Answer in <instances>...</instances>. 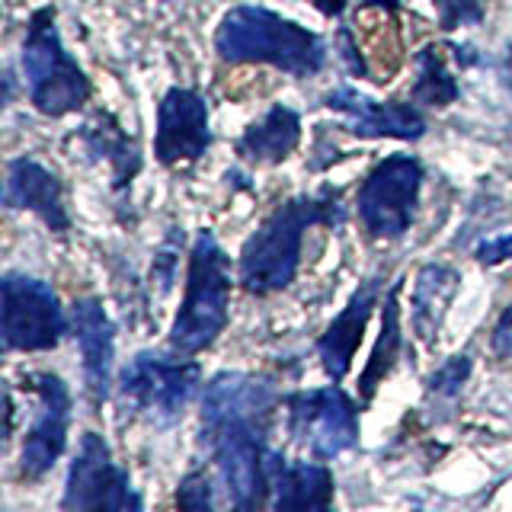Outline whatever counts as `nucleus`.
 <instances>
[{
  "label": "nucleus",
  "instance_id": "10",
  "mask_svg": "<svg viewBox=\"0 0 512 512\" xmlns=\"http://www.w3.org/2000/svg\"><path fill=\"white\" fill-rule=\"evenodd\" d=\"M61 506L64 509H141V500L132 490L128 471L112 464L109 445L96 432H84V439H80Z\"/></svg>",
  "mask_w": 512,
  "mask_h": 512
},
{
  "label": "nucleus",
  "instance_id": "8",
  "mask_svg": "<svg viewBox=\"0 0 512 512\" xmlns=\"http://www.w3.org/2000/svg\"><path fill=\"white\" fill-rule=\"evenodd\" d=\"M0 317H4V346L23 352L55 349L68 327L52 285L16 272L0 282Z\"/></svg>",
  "mask_w": 512,
  "mask_h": 512
},
{
  "label": "nucleus",
  "instance_id": "28",
  "mask_svg": "<svg viewBox=\"0 0 512 512\" xmlns=\"http://www.w3.org/2000/svg\"><path fill=\"white\" fill-rule=\"evenodd\" d=\"M314 7L327 16H340L346 10V0H314Z\"/></svg>",
  "mask_w": 512,
  "mask_h": 512
},
{
  "label": "nucleus",
  "instance_id": "25",
  "mask_svg": "<svg viewBox=\"0 0 512 512\" xmlns=\"http://www.w3.org/2000/svg\"><path fill=\"white\" fill-rule=\"evenodd\" d=\"M176 503L183 509H212V484H208V477L202 471H192L183 477L180 490H176Z\"/></svg>",
  "mask_w": 512,
  "mask_h": 512
},
{
  "label": "nucleus",
  "instance_id": "19",
  "mask_svg": "<svg viewBox=\"0 0 512 512\" xmlns=\"http://www.w3.org/2000/svg\"><path fill=\"white\" fill-rule=\"evenodd\" d=\"M458 292V272L448 266H426L413 288V330L423 343H436L442 317Z\"/></svg>",
  "mask_w": 512,
  "mask_h": 512
},
{
  "label": "nucleus",
  "instance_id": "22",
  "mask_svg": "<svg viewBox=\"0 0 512 512\" xmlns=\"http://www.w3.org/2000/svg\"><path fill=\"white\" fill-rule=\"evenodd\" d=\"M84 138L93 154H103L112 160L119 186L132 183V176L138 170V154H135V144L125 138V132L116 122L109 116H100V125H84Z\"/></svg>",
  "mask_w": 512,
  "mask_h": 512
},
{
  "label": "nucleus",
  "instance_id": "4",
  "mask_svg": "<svg viewBox=\"0 0 512 512\" xmlns=\"http://www.w3.org/2000/svg\"><path fill=\"white\" fill-rule=\"evenodd\" d=\"M231 304V263L212 231L196 237L189 253V279L186 298L170 327V349L180 356H196L208 349L228 324Z\"/></svg>",
  "mask_w": 512,
  "mask_h": 512
},
{
  "label": "nucleus",
  "instance_id": "14",
  "mask_svg": "<svg viewBox=\"0 0 512 512\" xmlns=\"http://www.w3.org/2000/svg\"><path fill=\"white\" fill-rule=\"evenodd\" d=\"M378 292H381V279L378 276L362 282V288H356V295L349 298V304L340 314H336V320L327 327V333L317 340L320 362H324V372L333 381H343L352 359H356V349L362 343V333H365L368 317H372Z\"/></svg>",
  "mask_w": 512,
  "mask_h": 512
},
{
  "label": "nucleus",
  "instance_id": "26",
  "mask_svg": "<svg viewBox=\"0 0 512 512\" xmlns=\"http://www.w3.org/2000/svg\"><path fill=\"white\" fill-rule=\"evenodd\" d=\"M477 260L484 266H496V263H512V234L496 237V240H484L477 247Z\"/></svg>",
  "mask_w": 512,
  "mask_h": 512
},
{
  "label": "nucleus",
  "instance_id": "21",
  "mask_svg": "<svg viewBox=\"0 0 512 512\" xmlns=\"http://www.w3.org/2000/svg\"><path fill=\"white\" fill-rule=\"evenodd\" d=\"M416 84H413V100L426 106H448L458 100V84L448 74L445 52L439 45H426L423 52H416Z\"/></svg>",
  "mask_w": 512,
  "mask_h": 512
},
{
  "label": "nucleus",
  "instance_id": "18",
  "mask_svg": "<svg viewBox=\"0 0 512 512\" xmlns=\"http://www.w3.org/2000/svg\"><path fill=\"white\" fill-rule=\"evenodd\" d=\"M301 119L295 109L272 106L260 122H253L244 138L237 141V151L256 164H282V160L298 148Z\"/></svg>",
  "mask_w": 512,
  "mask_h": 512
},
{
  "label": "nucleus",
  "instance_id": "11",
  "mask_svg": "<svg viewBox=\"0 0 512 512\" xmlns=\"http://www.w3.org/2000/svg\"><path fill=\"white\" fill-rule=\"evenodd\" d=\"M23 388H29L39 397V416H36V423H32V429L26 432L20 471L26 477H42L45 471L55 468V461L64 452V442H68L71 397H68V388H64V381L48 372L26 375Z\"/></svg>",
  "mask_w": 512,
  "mask_h": 512
},
{
  "label": "nucleus",
  "instance_id": "5",
  "mask_svg": "<svg viewBox=\"0 0 512 512\" xmlns=\"http://www.w3.org/2000/svg\"><path fill=\"white\" fill-rule=\"evenodd\" d=\"M23 74L29 87V100L45 116H68L87 103L90 80L77 68V61L64 52L55 7H42L29 16L26 42H23Z\"/></svg>",
  "mask_w": 512,
  "mask_h": 512
},
{
  "label": "nucleus",
  "instance_id": "1",
  "mask_svg": "<svg viewBox=\"0 0 512 512\" xmlns=\"http://www.w3.org/2000/svg\"><path fill=\"white\" fill-rule=\"evenodd\" d=\"M276 394L266 381L240 372H221L202 397V445L215 455L218 474L237 509L266 503L269 474L263 429Z\"/></svg>",
  "mask_w": 512,
  "mask_h": 512
},
{
  "label": "nucleus",
  "instance_id": "15",
  "mask_svg": "<svg viewBox=\"0 0 512 512\" xmlns=\"http://www.w3.org/2000/svg\"><path fill=\"white\" fill-rule=\"evenodd\" d=\"M71 324L74 336L84 352V378L93 407H103V400L109 397L112 384V324L103 311L100 301L80 298L71 308Z\"/></svg>",
  "mask_w": 512,
  "mask_h": 512
},
{
  "label": "nucleus",
  "instance_id": "20",
  "mask_svg": "<svg viewBox=\"0 0 512 512\" xmlns=\"http://www.w3.org/2000/svg\"><path fill=\"white\" fill-rule=\"evenodd\" d=\"M400 285L404 279H397L391 285L388 298H384V308H381V333H378V343L372 349V359H368L365 372L359 378V391L362 400H372L378 384H384V378L391 375V368L400 356V346H404V333H400V308H397V298H400Z\"/></svg>",
  "mask_w": 512,
  "mask_h": 512
},
{
  "label": "nucleus",
  "instance_id": "27",
  "mask_svg": "<svg viewBox=\"0 0 512 512\" xmlns=\"http://www.w3.org/2000/svg\"><path fill=\"white\" fill-rule=\"evenodd\" d=\"M493 352L500 359H512V304L503 311L500 324L493 330Z\"/></svg>",
  "mask_w": 512,
  "mask_h": 512
},
{
  "label": "nucleus",
  "instance_id": "3",
  "mask_svg": "<svg viewBox=\"0 0 512 512\" xmlns=\"http://www.w3.org/2000/svg\"><path fill=\"white\" fill-rule=\"evenodd\" d=\"M215 48L224 61L234 64H272L295 77H308L324 68V42L311 29L266 7L240 4L221 16Z\"/></svg>",
  "mask_w": 512,
  "mask_h": 512
},
{
  "label": "nucleus",
  "instance_id": "9",
  "mask_svg": "<svg viewBox=\"0 0 512 512\" xmlns=\"http://www.w3.org/2000/svg\"><path fill=\"white\" fill-rule=\"evenodd\" d=\"M423 167L410 154H391L368 173L359 189V218L372 237H404L420 199Z\"/></svg>",
  "mask_w": 512,
  "mask_h": 512
},
{
  "label": "nucleus",
  "instance_id": "12",
  "mask_svg": "<svg viewBox=\"0 0 512 512\" xmlns=\"http://www.w3.org/2000/svg\"><path fill=\"white\" fill-rule=\"evenodd\" d=\"M208 144H212V132H208V106L199 93L173 87L157 106V138H154V154L160 164L176 167L186 160H199Z\"/></svg>",
  "mask_w": 512,
  "mask_h": 512
},
{
  "label": "nucleus",
  "instance_id": "13",
  "mask_svg": "<svg viewBox=\"0 0 512 512\" xmlns=\"http://www.w3.org/2000/svg\"><path fill=\"white\" fill-rule=\"evenodd\" d=\"M349 119V132L359 138H400L416 141L426 132V119L410 103H375L352 87H336L324 100Z\"/></svg>",
  "mask_w": 512,
  "mask_h": 512
},
{
  "label": "nucleus",
  "instance_id": "24",
  "mask_svg": "<svg viewBox=\"0 0 512 512\" xmlns=\"http://www.w3.org/2000/svg\"><path fill=\"white\" fill-rule=\"evenodd\" d=\"M436 10H439L442 29L477 26L480 20H484V7H480V0H436Z\"/></svg>",
  "mask_w": 512,
  "mask_h": 512
},
{
  "label": "nucleus",
  "instance_id": "7",
  "mask_svg": "<svg viewBox=\"0 0 512 512\" xmlns=\"http://www.w3.org/2000/svg\"><path fill=\"white\" fill-rule=\"evenodd\" d=\"M288 407V429L301 448L320 461L343 455L346 448L359 442V413L352 397L330 384V388L301 391L285 397Z\"/></svg>",
  "mask_w": 512,
  "mask_h": 512
},
{
  "label": "nucleus",
  "instance_id": "17",
  "mask_svg": "<svg viewBox=\"0 0 512 512\" xmlns=\"http://www.w3.org/2000/svg\"><path fill=\"white\" fill-rule=\"evenodd\" d=\"M4 199L10 208H29V212H36L52 231L71 228V218L61 202V183L55 180V173H48L36 160L29 157L10 160Z\"/></svg>",
  "mask_w": 512,
  "mask_h": 512
},
{
  "label": "nucleus",
  "instance_id": "23",
  "mask_svg": "<svg viewBox=\"0 0 512 512\" xmlns=\"http://www.w3.org/2000/svg\"><path fill=\"white\" fill-rule=\"evenodd\" d=\"M471 375V359L468 356H452L442 368H436L429 378V394L436 397H455L461 394V384Z\"/></svg>",
  "mask_w": 512,
  "mask_h": 512
},
{
  "label": "nucleus",
  "instance_id": "6",
  "mask_svg": "<svg viewBox=\"0 0 512 512\" xmlns=\"http://www.w3.org/2000/svg\"><path fill=\"white\" fill-rule=\"evenodd\" d=\"M196 384H199L196 362H183V359L170 362L164 356H157V352H138L119 378V397L125 410L141 413L151 423L167 426L183 416V407L189 404Z\"/></svg>",
  "mask_w": 512,
  "mask_h": 512
},
{
  "label": "nucleus",
  "instance_id": "2",
  "mask_svg": "<svg viewBox=\"0 0 512 512\" xmlns=\"http://www.w3.org/2000/svg\"><path fill=\"white\" fill-rule=\"evenodd\" d=\"M343 208L336 205V192L320 196H298L279 205L260 231H256L244 250H240V282L250 295L282 292L292 285L298 260H301V237L314 224H340Z\"/></svg>",
  "mask_w": 512,
  "mask_h": 512
},
{
  "label": "nucleus",
  "instance_id": "16",
  "mask_svg": "<svg viewBox=\"0 0 512 512\" xmlns=\"http://www.w3.org/2000/svg\"><path fill=\"white\" fill-rule=\"evenodd\" d=\"M266 474L276 509H330L333 503V474L324 464H288L282 455L269 452Z\"/></svg>",
  "mask_w": 512,
  "mask_h": 512
}]
</instances>
